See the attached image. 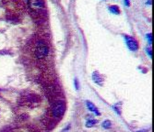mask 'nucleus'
Masks as SVG:
<instances>
[{
  "label": "nucleus",
  "mask_w": 154,
  "mask_h": 132,
  "mask_svg": "<svg viewBox=\"0 0 154 132\" xmlns=\"http://www.w3.org/2000/svg\"><path fill=\"white\" fill-rule=\"evenodd\" d=\"M146 36H147L146 38H147V40H149V45H150V44L152 43V34H151V33H149V34H147Z\"/></svg>",
  "instance_id": "9d476101"
},
{
  "label": "nucleus",
  "mask_w": 154,
  "mask_h": 132,
  "mask_svg": "<svg viewBox=\"0 0 154 132\" xmlns=\"http://www.w3.org/2000/svg\"><path fill=\"white\" fill-rule=\"evenodd\" d=\"M102 126H103V128H104L107 129V128H110L112 127V123H111L110 120H105V121L103 122Z\"/></svg>",
  "instance_id": "1a4fd4ad"
},
{
  "label": "nucleus",
  "mask_w": 154,
  "mask_h": 132,
  "mask_svg": "<svg viewBox=\"0 0 154 132\" xmlns=\"http://www.w3.org/2000/svg\"><path fill=\"white\" fill-rule=\"evenodd\" d=\"M86 105H87V107H88V109H89L91 112H93V113H95L97 116H99V115H100L99 111H98V108L96 107V106L93 104V103H91V101H87V102H86Z\"/></svg>",
  "instance_id": "39448f33"
},
{
  "label": "nucleus",
  "mask_w": 154,
  "mask_h": 132,
  "mask_svg": "<svg viewBox=\"0 0 154 132\" xmlns=\"http://www.w3.org/2000/svg\"><path fill=\"white\" fill-rule=\"evenodd\" d=\"M29 7L34 11H39L44 8V2L42 0H27Z\"/></svg>",
  "instance_id": "20e7f679"
},
{
  "label": "nucleus",
  "mask_w": 154,
  "mask_h": 132,
  "mask_svg": "<svg viewBox=\"0 0 154 132\" xmlns=\"http://www.w3.org/2000/svg\"><path fill=\"white\" fill-rule=\"evenodd\" d=\"M137 132H147V131H145V130H139V131H137Z\"/></svg>",
  "instance_id": "ddd939ff"
},
{
  "label": "nucleus",
  "mask_w": 154,
  "mask_h": 132,
  "mask_svg": "<svg viewBox=\"0 0 154 132\" xmlns=\"http://www.w3.org/2000/svg\"><path fill=\"white\" fill-rule=\"evenodd\" d=\"M124 2H125V5L127 6V7H129V6H130L129 0H124Z\"/></svg>",
  "instance_id": "f8f14e48"
},
{
  "label": "nucleus",
  "mask_w": 154,
  "mask_h": 132,
  "mask_svg": "<svg viewBox=\"0 0 154 132\" xmlns=\"http://www.w3.org/2000/svg\"><path fill=\"white\" fill-rule=\"evenodd\" d=\"M65 108H66V107L63 102L55 103L54 106L53 107V109H52L53 116L55 117H59V116H63V114L65 113Z\"/></svg>",
  "instance_id": "f03ea898"
},
{
  "label": "nucleus",
  "mask_w": 154,
  "mask_h": 132,
  "mask_svg": "<svg viewBox=\"0 0 154 132\" xmlns=\"http://www.w3.org/2000/svg\"><path fill=\"white\" fill-rule=\"evenodd\" d=\"M125 43H127V45L130 51H136L138 50V43L134 38L129 37V36H125Z\"/></svg>",
  "instance_id": "7ed1b4c3"
},
{
  "label": "nucleus",
  "mask_w": 154,
  "mask_h": 132,
  "mask_svg": "<svg viewBox=\"0 0 154 132\" xmlns=\"http://www.w3.org/2000/svg\"><path fill=\"white\" fill-rule=\"evenodd\" d=\"M97 123H98V121H97V120H94V119H89V120L86 122V127H87V128H91V127L95 126Z\"/></svg>",
  "instance_id": "6e6552de"
},
{
  "label": "nucleus",
  "mask_w": 154,
  "mask_h": 132,
  "mask_svg": "<svg viewBox=\"0 0 154 132\" xmlns=\"http://www.w3.org/2000/svg\"><path fill=\"white\" fill-rule=\"evenodd\" d=\"M147 52H148V54L149 55V57L152 58V52H151V50H150L149 48H147Z\"/></svg>",
  "instance_id": "9b49d317"
},
{
  "label": "nucleus",
  "mask_w": 154,
  "mask_h": 132,
  "mask_svg": "<svg viewBox=\"0 0 154 132\" xmlns=\"http://www.w3.org/2000/svg\"><path fill=\"white\" fill-rule=\"evenodd\" d=\"M92 79H93V81L96 83V84H101V82H102V77H101V75L98 73L97 72H94L93 73H92Z\"/></svg>",
  "instance_id": "423d86ee"
},
{
  "label": "nucleus",
  "mask_w": 154,
  "mask_h": 132,
  "mask_svg": "<svg viewBox=\"0 0 154 132\" xmlns=\"http://www.w3.org/2000/svg\"><path fill=\"white\" fill-rule=\"evenodd\" d=\"M109 10H110L111 13H113V14H119L120 13L119 7L117 6H111L109 7Z\"/></svg>",
  "instance_id": "0eeeda50"
},
{
  "label": "nucleus",
  "mask_w": 154,
  "mask_h": 132,
  "mask_svg": "<svg viewBox=\"0 0 154 132\" xmlns=\"http://www.w3.org/2000/svg\"><path fill=\"white\" fill-rule=\"evenodd\" d=\"M48 54V47L44 41H39L36 44L35 55L38 59H43Z\"/></svg>",
  "instance_id": "f257e3e1"
}]
</instances>
